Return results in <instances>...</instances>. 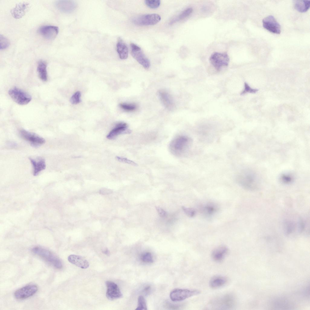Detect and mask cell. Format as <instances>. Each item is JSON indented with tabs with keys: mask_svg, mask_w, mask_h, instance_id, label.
I'll list each match as a JSON object with an SVG mask.
<instances>
[{
	"mask_svg": "<svg viewBox=\"0 0 310 310\" xmlns=\"http://www.w3.org/2000/svg\"><path fill=\"white\" fill-rule=\"evenodd\" d=\"M192 142L191 139L186 136H177L170 142V150L173 155L178 157L181 156L188 152Z\"/></svg>",
	"mask_w": 310,
	"mask_h": 310,
	"instance_id": "1",
	"label": "cell"
},
{
	"mask_svg": "<svg viewBox=\"0 0 310 310\" xmlns=\"http://www.w3.org/2000/svg\"><path fill=\"white\" fill-rule=\"evenodd\" d=\"M236 181L241 186L248 190H255L259 187V181L256 176L249 170L240 172L236 176Z\"/></svg>",
	"mask_w": 310,
	"mask_h": 310,
	"instance_id": "2",
	"label": "cell"
},
{
	"mask_svg": "<svg viewBox=\"0 0 310 310\" xmlns=\"http://www.w3.org/2000/svg\"><path fill=\"white\" fill-rule=\"evenodd\" d=\"M31 251L55 268L60 269L62 267V264L60 259L49 250L37 246L33 248Z\"/></svg>",
	"mask_w": 310,
	"mask_h": 310,
	"instance_id": "3",
	"label": "cell"
},
{
	"mask_svg": "<svg viewBox=\"0 0 310 310\" xmlns=\"http://www.w3.org/2000/svg\"><path fill=\"white\" fill-rule=\"evenodd\" d=\"M8 94L15 102L20 105L28 104L32 99L31 96L29 94L16 87L9 89Z\"/></svg>",
	"mask_w": 310,
	"mask_h": 310,
	"instance_id": "4",
	"label": "cell"
},
{
	"mask_svg": "<svg viewBox=\"0 0 310 310\" xmlns=\"http://www.w3.org/2000/svg\"><path fill=\"white\" fill-rule=\"evenodd\" d=\"M236 303V299L233 295L226 294L213 300L212 305L219 309H229L234 307Z\"/></svg>",
	"mask_w": 310,
	"mask_h": 310,
	"instance_id": "5",
	"label": "cell"
},
{
	"mask_svg": "<svg viewBox=\"0 0 310 310\" xmlns=\"http://www.w3.org/2000/svg\"><path fill=\"white\" fill-rule=\"evenodd\" d=\"M200 292L196 289H176L170 293V298L173 301H179L184 300L200 293Z\"/></svg>",
	"mask_w": 310,
	"mask_h": 310,
	"instance_id": "6",
	"label": "cell"
},
{
	"mask_svg": "<svg viewBox=\"0 0 310 310\" xmlns=\"http://www.w3.org/2000/svg\"><path fill=\"white\" fill-rule=\"evenodd\" d=\"M160 16L157 14H145L136 17L132 19L133 22L140 26L152 25H156L161 20Z\"/></svg>",
	"mask_w": 310,
	"mask_h": 310,
	"instance_id": "7",
	"label": "cell"
},
{
	"mask_svg": "<svg viewBox=\"0 0 310 310\" xmlns=\"http://www.w3.org/2000/svg\"><path fill=\"white\" fill-rule=\"evenodd\" d=\"M209 61L217 71L227 66L229 62V58L225 53L215 52L209 58Z\"/></svg>",
	"mask_w": 310,
	"mask_h": 310,
	"instance_id": "8",
	"label": "cell"
},
{
	"mask_svg": "<svg viewBox=\"0 0 310 310\" xmlns=\"http://www.w3.org/2000/svg\"><path fill=\"white\" fill-rule=\"evenodd\" d=\"M130 47L132 57L145 68H149L150 66V61L145 56L140 47L133 43L130 44Z\"/></svg>",
	"mask_w": 310,
	"mask_h": 310,
	"instance_id": "9",
	"label": "cell"
},
{
	"mask_svg": "<svg viewBox=\"0 0 310 310\" xmlns=\"http://www.w3.org/2000/svg\"><path fill=\"white\" fill-rule=\"evenodd\" d=\"M38 288L35 284H29L17 290L14 293L15 298L23 300L30 297L37 292Z\"/></svg>",
	"mask_w": 310,
	"mask_h": 310,
	"instance_id": "10",
	"label": "cell"
},
{
	"mask_svg": "<svg viewBox=\"0 0 310 310\" xmlns=\"http://www.w3.org/2000/svg\"><path fill=\"white\" fill-rule=\"evenodd\" d=\"M19 134L22 139L35 147L41 146L45 143V140L43 137L24 129L20 130Z\"/></svg>",
	"mask_w": 310,
	"mask_h": 310,
	"instance_id": "11",
	"label": "cell"
},
{
	"mask_svg": "<svg viewBox=\"0 0 310 310\" xmlns=\"http://www.w3.org/2000/svg\"><path fill=\"white\" fill-rule=\"evenodd\" d=\"M263 27L270 32L279 34L281 31V26L275 18L269 15L264 18L262 21Z\"/></svg>",
	"mask_w": 310,
	"mask_h": 310,
	"instance_id": "12",
	"label": "cell"
},
{
	"mask_svg": "<svg viewBox=\"0 0 310 310\" xmlns=\"http://www.w3.org/2000/svg\"><path fill=\"white\" fill-rule=\"evenodd\" d=\"M106 284L107 287L106 296L108 299L113 300L122 297V294L117 284L110 281H107Z\"/></svg>",
	"mask_w": 310,
	"mask_h": 310,
	"instance_id": "13",
	"label": "cell"
},
{
	"mask_svg": "<svg viewBox=\"0 0 310 310\" xmlns=\"http://www.w3.org/2000/svg\"><path fill=\"white\" fill-rule=\"evenodd\" d=\"M59 32V28L56 26L45 25L38 29V33L44 38L50 40L54 39Z\"/></svg>",
	"mask_w": 310,
	"mask_h": 310,
	"instance_id": "14",
	"label": "cell"
},
{
	"mask_svg": "<svg viewBox=\"0 0 310 310\" xmlns=\"http://www.w3.org/2000/svg\"><path fill=\"white\" fill-rule=\"evenodd\" d=\"M55 5L59 10L66 13L73 11L77 5L76 3L72 0H58L56 2Z\"/></svg>",
	"mask_w": 310,
	"mask_h": 310,
	"instance_id": "15",
	"label": "cell"
},
{
	"mask_svg": "<svg viewBox=\"0 0 310 310\" xmlns=\"http://www.w3.org/2000/svg\"><path fill=\"white\" fill-rule=\"evenodd\" d=\"M292 220H287L284 223V231L286 235L290 236L294 234L298 229L300 232H302V220L298 223Z\"/></svg>",
	"mask_w": 310,
	"mask_h": 310,
	"instance_id": "16",
	"label": "cell"
},
{
	"mask_svg": "<svg viewBox=\"0 0 310 310\" xmlns=\"http://www.w3.org/2000/svg\"><path fill=\"white\" fill-rule=\"evenodd\" d=\"M29 4L26 2H22L17 4L15 7L11 10L12 16L16 19H19L23 17L29 7Z\"/></svg>",
	"mask_w": 310,
	"mask_h": 310,
	"instance_id": "17",
	"label": "cell"
},
{
	"mask_svg": "<svg viewBox=\"0 0 310 310\" xmlns=\"http://www.w3.org/2000/svg\"><path fill=\"white\" fill-rule=\"evenodd\" d=\"M158 94L160 100L165 107L169 110H172L174 107L173 101L169 93L163 90H160Z\"/></svg>",
	"mask_w": 310,
	"mask_h": 310,
	"instance_id": "18",
	"label": "cell"
},
{
	"mask_svg": "<svg viewBox=\"0 0 310 310\" xmlns=\"http://www.w3.org/2000/svg\"><path fill=\"white\" fill-rule=\"evenodd\" d=\"M127 129V125L126 123H119L109 133L107 137L109 139L112 140L115 139L119 135L130 133V131Z\"/></svg>",
	"mask_w": 310,
	"mask_h": 310,
	"instance_id": "19",
	"label": "cell"
},
{
	"mask_svg": "<svg viewBox=\"0 0 310 310\" xmlns=\"http://www.w3.org/2000/svg\"><path fill=\"white\" fill-rule=\"evenodd\" d=\"M68 261L73 264L83 269L88 268L89 265L88 261L80 256L71 255L68 257Z\"/></svg>",
	"mask_w": 310,
	"mask_h": 310,
	"instance_id": "20",
	"label": "cell"
},
{
	"mask_svg": "<svg viewBox=\"0 0 310 310\" xmlns=\"http://www.w3.org/2000/svg\"><path fill=\"white\" fill-rule=\"evenodd\" d=\"M228 251V249L225 246H219L213 251L212 253V258L216 262H221L224 259Z\"/></svg>",
	"mask_w": 310,
	"mask_h": 310,
	"instance_id": "21",
	"label": "cell"
},
{
	"mask_svg": "<svg viewBox=\"0 0 310 310\" xmlns=\"http://www.w3.org/2000/svg\"><path fill=\"white\" fill-rule=\"evenodd\" d=\"M33 168V175L37 176L46 167L45 160L42 158H39L37 159L29 158Z\"/></svg>",
	"mask_w": 310,
	"mask_h": 310,
	"instance_id": "22",
	"label": "cell"
},
{
	"mask_svg": "<svg viewBox=\"0 0 310 310\" xmlns=\"http://www.w3.org/2000/svg\"><path fill=\"white\" fill-rule=\"evenodd\" d=\"M227 281V279L225 277L220 275H217L213 277L210 279L209 285L212 288L218 289L224 286L226 283Z\"/></svg>",
	"mask_w": 310,
	"mask_h": 310,
	"instance_id": "23",
	"label": "cell"
},
{
	"mask_svg": "<svg viewBox=\"0 0 310 310\" xmlns=\"http://www.w3.org/2000/svg\"><path fill=\"white\" fill-rule=\"evenodd\" d=\"M47 64L45 61L40 60L38 63L37 71L40 79L43 81L48 80V74L47 70Z\"/></svg>",
	"mask_w": 310,
	"mask_h": 310,
	"instance_id": "24",
	"label": "cell"
},
{
	"mask_svg": "<svg viewBox=\"0 0 310 310\" xmlns=\"http://www.w3.org/2000/svg\"><path fill=\"white\" fill-rule=\"evenodd\" d=\"M117 49L121 59H125L127 58L128 53V48L122 41L120 40L118 42L117 44Z\"/></svg>",
	"mask_w": 310,
	"mask_h": 310,
	"instance_id": "25",
	"label": "cell"
},
{
	"mask_svg": "<svg viewBox=\"0 0 310 310\" xmlns=\"http://www.w3.org/2000/svg\"><path fill=\"white\" fill-rule=\"evenodd\" d=\"M310 1L309 0H295L294 1V6L295 8L299 12H304L309 8Z\"/></svg>",
	"mask_w": 310,
	"mask_h": 310,
	"instance_id": "26",
	"label": "cell"
},
{
	"mask_svg": "<svg viewBox=\"0 0 310 310\" xmlns=\"http://www.w3.org/2000/svg\"><path fill=\"white\" fill-rule=\"evenodd\" d=\"M193 11V9L191 8H188L185 9L179 15L172 19L169 23V25H172L178 21L184 19L192 13Z\"/></svg>",
	"mask_w": 310,
	"mask_h": 310,
	"instance_id": "27",
	"label": "cell"
},
{
	"mask_svg": "<svg viewBox=\"0 0 310 310\" xmlns=\"http://www.w3.org/2000/svg\"><path fill=\"white\" fill-rule=\"evenodd\" d=\"M218 208L216 205L213 203H209L202 207V212L207 216H211L215 214L217 211Z\"/></svg>",
	"mask_w": 310,
	"mask_h": 310,
	"instance_id": "28",
	"label": "cell"
},
{
	"mask_svg": "<svg viewBox=\"0 0 310 310\" xmlns=\"http://www.w3.org/2000/svg\"><path fill=\"white\" fill-rule=\"evenodd\" d=\"M135 309L137 310H147V309L145 299L142 295L139 296L138 298V304Z\"/></svg>",
	"mask_w": 310,
	"mask_h": 310,
	"instance_id": "29",
	"label": "cell"
},
{
	"mask_svg": "<svg viewBox=\"0 0 310 310\" xmlns=\"http://www.w3.org/2000/svg\"><path fill=\"white\" fill-rule=\"evenodd\" d=\"M140 259L141 261L144 263H150L153 262L152 254L149 252L143 253L141 255Z\"/></svg>",
	"mask_w": 310,
	"mask_h": 310,
	"instance_id": "30",
	"label": "cell"
},
{
	"mask_svg": "<svg viewBox=\"0 0 310 310\" xmlns=\"http://www.w3.org/2000/svg\"><path fill=\"white\" fill-rule=\"evenodd\" d=\"M144 2L147 6L152 9L158 8L160 4V1L159 0H146Z\"/></svg>",
	"mask_w": 310,
	"mask_h": 310,
	"instance_id": "31",
	"label": "cell"
},
{
	"mask_svg": "<svg viewBox=\"0 0 310 310\" xmlns=\"http://www.w3.org/2000/svg\"><path fill=\"white\" fill-rule=\"evenodd\" d=\"M0 50H4L8 48L10 45L9 40L5 36L0 35Z\"/></svg>",
	"mask_w": 310,
	"mask_h": 310,
	"instance_id": "32",
	"label": "cell"
},
{
	"mask_svg": "<svg viewBox=\"0 0 310 310\" xmlns=\"http://www.w3.org/2000/svg\"><path fill=\"white\" fill-rule=\"evenodd\" d=\"M81 92L78 91L76 92L71 97L70 101L73 104H76L80 102Z\"/></svg>",
	"mask_w": 310,
	"mask_h": 310,
	"instance_id": "33",
	"label": "cell"
},
{
	"mask_svg": "<svg viewBox=\"0 0 310 310\" xmlns=\"http://www.w3.org/2000/svg\"><path fill=\"white\" fill-rule=\"evenodd\" d=\"M120 106L123 109L127 111H133L137 108L136 106L134 104H120Z\"/></svg>",
	"mask_w": 310,
	"mask_h": 310,
	"instance_id": "34",
	"label": "cell"
},
{
	"mask_svg": "<svg viewBox=\"0 0 310 310\" xmlns=\"http://www.w3.org/2000/svg\"><path fill=\"white\" fill-rule=\"evenodd\" d=\"M182 209L184 213L189 217H193L196 214L195 210L192 208L183 206L182 207Z\"/></svg>",
	"mask_w": 310,
	"mask_h": 310,
	"instance_id": "35",
	"label": "cell"
},
{
	"mask_svg": "<svg viewBox=\"0 0 310 310\" xmlns=\"http://www.w3.org/2000/svg\"><path fill=\"white\" fill-rule=\"evenodd\" d=\"M116 159L119 162L125 163L128 164L136 166L137 164L134 162L129 160L127 158L117 156L116 157Z\"/></svg>",
	"mask_w": 310,
	"mask_h": 310,
	"instance_id": "36",
	"label": "cell"
},
{
	"mask_svg": "<svg viewBox=\"0 0 310 310\" xmlns=\"http://www.w3.org/2000/svg\"><path fill=\"white\" fill-rule=\"evenodd\" d=\"M258 90L256 89H253L251 88L248 84L245 83L244 85V89L243 91L241 93V94H243L246 93H255Z\"/></svg>",
	"mask_w": 310,
	"mask_h": 310,
	"instance_id": "37",
	"label": "cell"
},
{
	"mask_svg": "<svg viewBox=\"0 0 310 310\" xmlns=\"http://www.w3.org/2000/svg\"><path fill=\"white\" fill-rule=\"evenodd\" d=\"M156 210L159 216L162 218H165L167 216V213L166 211L161 208L159 207H156Z\"/></svg>",
	"mask_w": 310,
	"mask_h": 310,
	"instance_id": "38",
	"label": "cell"
},
{
	"mask_svg": "<svg viewBox=\"0 0 310 310\" xmlns=\"http://www.w3.org/2000/svg\"><path fill=\"white\" fill-rule=\"evenodd\" d=\"M100 193L103 195H106L110 194L112 192V191L106 188H102L100 190Z\"/></svg>",
	"mask_w": 310,
	"mask_h": 310,
	"instance_id": "39",
	"label": "cell"
},
{
	"mask_svg": "<svg viewBox=\"0 0 310 310\" xmlns=\"http://www.w3.org/2000/svg\"><path fill=\"white\" fill-rule=\"evenodd\" d=\"M282 181L285 183H289L292 181V178L289 176H284L282 177Z\"/></svg>",
	"mask_w": 310,
	"mask_h": 310,
	"instance_id": "40",
	"label": "cell"
},
{
	"mask_svg": "<svg viewBox=\"0 0 310 310\" xmlns=\"http://www.w3.org/2000/svg\"><path fill=\"white\" fill-rule=\"evenodd\" d=\"M151 288L150 286H147L144 289V292L145 294H148L150 292Z\"/></svg>",
	"mask_w": 310,
	"mask_h": 310,
	"instance_id": "41",
	"label": "cell"
},
{
	"mask_svg": "<svg viewBox=\"0 0 310 310\" xmlns=\"http://www.w3.org/2000/svg\"><path fill=\"white\" fill-rule=\"evenodd\" d=\"M103 252L104 254H106V255H110L109 251L107 249H106V250H104L103 251Z\"/></svg>",
	"mask_w": 310,
	"mask_h": 310,
	"instance_id": "42",
	"label": "cell"
}]
</instances>
